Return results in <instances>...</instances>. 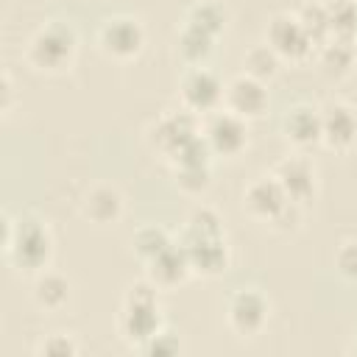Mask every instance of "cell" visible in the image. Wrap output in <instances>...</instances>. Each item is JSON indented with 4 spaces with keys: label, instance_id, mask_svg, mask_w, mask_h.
I'll return each instance as SVG.
<instances>
[{
    "label": "cell",
    "instance_id": "obj_1",
    "mask_svg": "<svg viewBox=\"0 0 357 357\" xmlns=\"http://www.w3.org/2000/svg\"><path fill=\"white\" fill-rule=\"evenodd\" d=\"M3 251L14 271L36 276L53 259V234L36 215H20L14 220L3 212Z\"/></svg>",
    "mask_w": 357,
    "mask_h": 357
},
{
    "label": "cell",
    "instance_id": "obj_2",
    "mask_svg": "<svg viewBox=\"0 0 357 357\" xmlns=\"http://www.w3.org/2000/svg\"><path fill=\"white\" fill-rule=\"evenodd\" d=\"M75 56H78V33L64 20H47L31 33L25 45L28 67L45 75L67 73L75 64Z\"/></svg>",
    "mask_w": 357,
    "mask_h": 357
},
{
    "label": "cell",
    "instance_id": "obj_3",
    "mask_svg": "<svg viewBox=\"0 0 357 357\" xmlns=\"http://www.w3.org/2000/svg\"><path fill=\"white\" fill-rule=\"evenodd\" d=\"M165 329V318H162V307L156 301V287L145 279V282H134L120 304L117 312V332L128 346L142 349L156 332Z\"/></svg>",
    "mask_w": 357,
    "mask_h": 357
},
{
    "label": "cell",
    "instance_id": "obj_4",
    "mask_svg": "<svg viewBox=\"0 0 357 357\" xmlns=\"http://www.w3.org/2000/svg\"><path fill=\"white\" fill-rule=\"evenodd\" d=\"M201 123L198 114L190 109H176V112H165L162 117H156L148 128V142L153 151H159L167 162L184 148L190 145L195 137H201Z\"/></svg>",
    "mask_w": 357,
    "mask_h": 357
},
{
    "label": "cell",
    "instance_id": "obj_5",
    "mask_svg": "<svg viewBox=\"0 0 357 357\" xmlns=\"http://www.w3.org/2000/svg\"><path fill=\"white\" fill-rule=\"evenodd\" d=\"M98 47L106 59L114 61H131L145 47V28L131 14H114L106 17L98 28Z\"/></svg>",
    "mask_w": 357,
    "mask_h": 357
},
{
    "label": "cell",
    "instance_id": "obj_6",
    "mask_svg": "<svg viewBox=\"0 0 357 357\" xmlns=\"http://www.w3.org/2000/svg\"><path fill=\"white\" fill-rule=\"evenodd\" d=\"M271 321V301L257 287H243L231 293L226 304V324L237 337H257Z\"/></svg>",
    "mask_w": 357,
    "mask_h": 357
},
{
    "label": "cell",
    "instance_id": "obj_7",
    "mask_svg": "<svg viewBox=\"0 0 357 357\" xmlns=\"http://www.w3.org/2000/svg\"><path fill=\"white\" fill-rule=\"evenodd\" d=\"M265 42L279 53V59H287V61H307L315 53V45L307 36L296 11L293 14L290 11L273 14L268 20V28H265Z\"/></svg>",
    "mask_w": 357,
    "mask_h": 357
},
{
    "label": "cell",
    "instance_id": "obj_8",
    "mask_svg": "<svg viewBox=\"0 0 357 357\" xmlns=\"http://www.w3.org/2000/svg\"><path fill=\"white\" fill-rule=\"evenodd\" d=\"M226 84L209 67H190L178 81V100L184 109L195 114H212L223 106Z\"/></svg>",
    "mask_w": 357,
    "mask_h": 357
},
{
    "label": "cell",
    "instance_id": "obj_9",
    "mask_svg": "<svg viewBox=\"0 0 357 357\" xmlns=\"http://www.w3.org/2000/svg\"><path fill=\"white\" fill-rule=\"evenodd\" d=\"M204 139L215 156L234 159L248 148V120L231 114L229 109H218L204 123Z\"/></svg>",
    "mask_w": 357,
    "mask_h": 357
},
{
    "label": "cell",
    "instance_id": "obj_10",
    "mask_svg": "<svg viewBox=\"0 0 357 357\" xmlns=\"http://www.w3.org/2000/svg\"><path fill=\"white\" fill-rule=\"evenodd\" d=\"M176 243L184 248L192 273H201V276H220V273L229 268V245H226V234H195V231H181V237H178Z\"/></svg>",
    "mask_w": 357,
    "mask_h": 357
},
{
    "label": "cell",
    "instance_id": "obj_11",
    "mask_svg": "<svg viewBox=\"0 0 357 357\" xmlns=\"http://www.w3.org/2000/svg\"><path fill=\"white\" fill-rule=\"evenodd\" d=\"M268 103L271 98H268L265 81L251 78L245 73L234 75L223 89V109H229L243 120H259L268 112Z\"/></svg>",
    "mask_w": 357,
    "mask_h": 357
},
{
    "label": "cell",
    "instance_id": "obj_12",
    "mask_svg": "<svg viewBox=\"0 0 357 357\" xmlns=\"http://www.w3.org/2000/svg\"><path fill=\"white\" fill-rule=\"evenodd\" d=\"M273 178L282 184V190L287 192L290 201H298V204H310L318 192V170L310 159L293 153V156H284L273 165Z\"/></svg>",
    "mask_w": 357,
    "mask_h": 357
},
{
    "label": "cell",
    "instance_id": "obj_13",
    "mask_svg": "<svg viewBox=\"0 0 357 357\" xmlns=\"http://www.w3.org/2000/svg\"><path fill=\"white\" fill-rule=\"evenodd\" d=\"M287 192L282 190V184L273 178V173L268 176H257L248 181V187L243 190V209L259 220V223H271L284 206H287Z\"/></svg>",
    "mask_w": 357,
    "mask_h": 357
},
{
    "label": "cell",
    "instance_id": "obj_14",
    "mask_svg": "<svg viewBox=\"0 0 357 357\" xmlns=\"http://www.w3.org/2000/svg\"><path fill=\"white\" fill-rule=\"evenodd\" d=\"M192 268L187 262V254L178 243L167 245L165 251H159L153 259L145 262V279L156 287V290H173L178 284H184L190 279Z\"/></svg>",
    "mask_w": 357,
    "mask_h": 357
},
{
    "label": "cell",
    "instance_id": "obj_15",
    "mask_svg": "<svg viewBox=\"0 0 357 357\" xmlns=\"http://www.w3.org/2000/svg\"><path fill=\"white\" fill-rule=\"evenodd\" d=\"M321 142L332 151H349L357 145V114L346 103H329L321 109Z\"/></svg>",
    "mask_w": 357,
    "mask_h": 357
},
{
    "label": "cell",
    "instance_id": "obj_16",
    "mask_svg": "<svg viewBox=\"0 0 357 357\" xmlns=\"http://www.w3.org/2000/svg\"><path fill=\"white\" fill-rule=\"evenodd\" d=\"M282 134L298 151L318 145L321 142V109H315L310 103L290 106L282 117Z\"/></svg>",
    "mask_w": 357,
    "mask_h": 357
},
{
    "label": "cell",
    "instance_id": "obj_17",
    "mask_svg": "<svg viewBox=\"0 0 357 357\" xmlns=\"http://www.w3.org/2000/svg\"><path fill=\"white\" fill-rule=\"evenodd\" d=\"M81 215L95 226H114L123 218V195L117 187L100 181L92 184L81 198Z\"/></svg>",
    "mask_w": 357,
    "mask_h": 357
},
{
    "label": "cell",
    "instance_id": "obj_18",
    "mask_svg": "<svg viewBox=\"0 0 357 357\" xmlns=\"http://www.w3.org/2000/svg\"><path fill=\"white\" fill-rule=\"evenodd\" d=\"M70 290H73V287H70V279H67V276H61V273H56V271H42V273H36V279H33L31 296H33V301H36L39 310H45V312H59V310L67 307Z\"/></svg>",
    "mask_w": 357,
    "mask_h": 357
},
{
    "label": "cell",
    "instance_id": "obj_19",
    "mask_svg": "<svg viewBox=\"0 0 357 357\" xmlns=\"http://www.w3.org/2000/svg\"><path fill=\"white\" fill-rule=\"evenodd\" d=\"M215 50V36L204 33L201 28H192L187 22H181L178 33H176V56L187 64V67H201L206 64V59Z\"/></svg>",
    "mask_w": 357,
    "mask_h": 357
},
{
    "label": "cell",
    "instance_id": "obj_20",
    "mask_svg": "<svg viewBox=\"0 0 357 357\" xmlns=\"http://www.w3.org/2000/svg\"><path fill=\"white\" fill-rule=\"evenodd\" d=\"M318 64L326 75L332 78H340V75H349L351 67H354V59H357V42L354 39H340V36H332L329 42H324L318 50Z\"/></svg>",
    "mask_w": 357,
    "mask_h": 357
},
{
    "label": "cell",
    "instance_id": "obj_21",
    "mask_svg": "<svg viewBox=\"0 0 357 357\" xmlns=\"http://www.w3.org/2000/svg\"><path fill=\"white\" fill-rule=\"evenodd\" d=\"M184 22L192 25V28H201L204 33L209 36H220L226 31V22H229V11L220 0H198L195 6L187 8L184 14Z\"/></svg>",
    "mask_w": 357,
    "mask_h": 357
},
{
    "label": "cell",
    "instance_id": "obj_22",
    "mask_svg": "<svg viewBox=\"0 0 357 357\" xmlns=\"http://www.w3.org/2000/svg\"><path fill=\"white\" fill-rule=\"evenodd\" d=\"M279 67H282V59H279V53H276L268 42L251 45V47L243 53V73L251 75V78L271 81V78H276Z\"/></svg>",
    "mask_w": 357,
    "mask_h": 357
},
{
    "label": "cell",
    "instance_id": "obj_23",
    "mask_svg": "<svg viewBox=\"0 0 357 357\" xmlns=\"http://www.w3.org/2000/svg\"><path fill=\"white\" fill-rule=\"evenodd\" d=\"M176 240L170 237L167 229L162 226H139L134 234H131V254L145 265L148 259H153L159 251H165L167 245H173Z\"/></svg>",
    "mask_w": 357,
    "mask_h": 357
},
{
    "label": "cell",
    "instance_id": "obj_24",
    "mask_svg": "<svg viewBox=\"0 0 357 357\" xmlns=\"http://www.w3.org/2000/svg\"><path fill=\"white\" fill-rule=\"evenodd\" d=\"M324 6H326L332 36L357 39V0H329Z\"/></svg>",
    "mask_w": 357,
    "mask_h": 357
},
{
    "label": "cell",
    "instance_id": "obj_25",
    "mask_svg": "<svg viewBox=\"0 0 357 357\" xmlns=\"http://www.w3.org/2000/svg\"><path fill=\"white\" fill-rule=\"evenodd\" d=\"M296 14H298V20H301V25H304L307 36L312 39L315 50H318L324 42H329V39H332L329 17H326V6H324V3H304Z\"/></svg>",
    "mask_w": 357,
    "mask_h": 357
},
{
    "label": "cell",
    "instance_id": "obj_26",
    "mask_svg": "<svg viewBox=\"0 0 357 357\" xmlns=\"http://www.w3.org/2000/svg\"><path fill=\"white\" fill-rule=\"evenodd\" d=\"M176 187L187 195H201L212 181V165H173Z\"/></svg>",
    "mask_w": 357,
    "mask_h": 357
},
{
    "label": "cell",
    "instance_id": "obj_27",
    "mask_svg": "<svg viewBox=\"0 0 357 357\" xmlns=\"http://www.w3.org/2000/svg\"><path fill=\"white\" fill-rule=\"evenodd\" d=\"M184 231H195V234H226L223 231V218L212 209V206H195L190 215H187V223H184Z\"/></svg>",
    "mask_w": 357,
    "mask_h": 357
},
{
    "label": "cell",
    "instance_id": "obj_28",
    "mask_svg": "<svg viewBox=\"0 0 357 357\" xmlns=\"http://www.w3.org/2000/svg\"><path fill=\"white\" fill-rule=\"evenodd\" d=\"M78 351L81 346L70 332H53L36 346V354H45V357H73Z\"/></svg>",
    "mask_w": 357,
    "mask_h": 357
},
{
    "label": "cell",
    "instance_id": "obj_29",
    "mask_svg": "<svg viewBox=\"0 0 357 357\" xmlns=\"http://www.w3.org/2000/svg\"><path fill=\"white\" fill-rule=\"evenodd\" d=\"M335 271L346 279L357 284V240H343L335 248Z\"/></svg>",
    "mask_w": 357,
    "mask_h": 357
},
{
    "label": "cell",
    "instance_id": "obj_30",
    "mask_svg": "<svg viewBox=\"0 0 357 357\" xmlns=\"http://www.w3.org/2000/svg\"><path fill=\"white\" fill-rule=\"evenodd\" d=\"M142 354H151V357H167V354H178L181 351V340H178V335L176 332H170V329H162V332H156L142 349H139Z\"/></svg>",
    "mask_w": 357,
    "mask_h": 357
},
{
    "label": "cell",
    "instance_id": "obj_31",
    "mask_svg": "<svg viewBox=\"0 0 357 357\" xmlns=\"http://www.w3.org/2000/svg\"><path fill=\"white\" fill-rule=\"evenodd\" d=\"M11 109H14V84H11V73L3 70V78H0V112L11 114Z\"/></svg>",
    "mask_w": 357,
    "mask_h": 357
},
{
    "label": "cell",
    "instance_id": "obj_32",
    "mask_svg": "<svg viewBox=\"0 0 357 357\" xmlns=\"http://www.w3.org/2000/svg\"><path fill=\"white\" fill-rule=\"evenodd\" d=\"M349 351H354V354H357V329H354V337H351V346H349Z\"/></svg>",
    "mask_w": 357,
    "mask_h": 357
},
{
    "label": "cell",
    "instance_id": "obj_33",
    "mask_svg": "<svg viewBox=\"0 0 357 357\" xmlns=\"http://www.w3.org/2000/svg\"><path fill=\"white\" fill-rule=\"evenodd\" d=\"M354 42H357V39H354Z\"/></svg>",
    "mask_w": 357,
    "mask_h": 357
}]
</instances>
